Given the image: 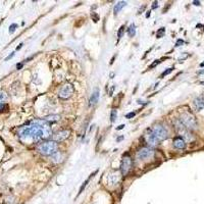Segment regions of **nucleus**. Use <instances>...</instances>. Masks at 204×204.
I'll return each mask as SVG.
<instances>
[{
	"label": "nucleus",
	"instance_id": "f257e3e1",
	"mask_svg": "<svg viewBox=\"0 0 204 204\" xmlns=\"http://www.w3.org/2000/svg\"><path fill=\"white\" fill-rule=\"evenodd\" d=\"M52 134L51 129L44 121H35L32 125L23 127L19 130V137L22 141H35L38 142L47 139Z\"/></svg>",
	"mask_w": 204,
	"mask_h": 204
},
{
	"label": "nucleus",
	"instance_id": "f03ea898",
	"mask_svg": "<svg viewBox=\"0 0 204 204\" xmlns=\"http://www.w3.org/2000/svg\"><path fill=\"white\" fill-rule=\"evenodd\" d=\"M57 149H58V145L55 141H47L38 146V151L41 154L46 156L54 155L55 153H57Z\"/></svg>",
	"mask_w": 204,
	"mask_h": 204
},
{
	"label": "nucleus",
	"instance_id": "7ed1b4c3",
	"mask_svg": "<svg viewBox=\"0 0 204 204\" xmlns=\"http://www.w3.org/2000/svg\"><path fill=\"white\" fill-rule=\"evenodd\" d=\"M180 120H181L182 125L186 129L193 130V129H196V127H197V121L195 120V117H194L192 114H190V113H187V112L183 113L181 115V118H180Z\"/></svg>",
	"mask_w": 204,
	"mask_h": 204
},
{
	"label": "nucleus",
	"instance_id": "20e7f679",
	"mask_svg": "<svg viewBox=\"0 0 204 204\" xmlns=\"http://www.w3.org/2000/svg\"><path fill=\"white\" fill-rule=\"evenodd\" d=\"M151 131L153 132V134L155 135V137L157 138V140L159 142L165 140V139L167 138V130H166V129L161 125H154V127L152 128Z\"/></svg>",
	"mask_w": 204,
	"mask_h": 204
},
{
	"label": "nucleus",
	"instance_id": "39448f33",
	"mask_svg": "<svg viewBox=\"0 0 204 204\" xmlns=\"http://www.w3.org/2000/svg\"><path fill=\"white\" fill-rule=\"evenodd\" d=\"M74 86L71 84H64L63 86H61L60 90L58 92V96L62 99H67L71 95L74 94Z\"/></svg>",
	"mask_w": 204,
	"mask_h": 204
},
{
	"label": "nucleus",
	"instance_id": "423d86ee",
	"mask_svg": "<svg viewBox=\"0 0 204 204\" xmlns=\"http://www.w3.org/2000/svg\"><path fill=\"white\" fill-rule=\"evenodd\" d=\"M153 155H154V151H153L151 148H149V147H143V148H141L140 150L137 152L136 157H137L138 160H146V159L151 158Z\"/></svg>",
	"mask_w": 204,
	"mask_h": 204
},
{
	"label": "nucleus",
	"instance_id": "0eeeda50",
	"mask_svg": "<svg viewBox=\"0 0 204 204\" xmlns=\"http://www.w3.org/2000/svg\"><path fill=\"white\" fill-rule=\"evenodd\" d=\"M132 167V159L130 156H125L122 158V161H121V173L124 176L128 175V172H130V169Z\"/></svg>",
	"mask_w": 204,
	"mask_h": 204
},
{
	"label": "nucleus",
	"instance_id": "6e6552de",
	"mask_svg": "<svg viewBox=\"0 0 204 204\" xmlns=\"http://www.w3.org/2000/svg\"><path fill=\"white\" fill-rule=\"evenodd\" d=\"M145 139H146V142H147L150 146H156L157 144H159V143H160V142L157 140V138L155 137V135L153 134V132H152L151 130L146 133Z\"/></svg>",
	"mask_w": 204,
	"mask_h": 204
},
{
	"label": "nucleus",
	"instance_id": "1a4fd4ad",
	"mask_svg": "<svg viewBox=\"0 0 204 204\" xmlns=\"http://www.w3.org/2000/svg\"><path fill=\"white\" fill-rule=\"evenodd\" d=\"M70 134V130H64V131H60L58 132L57 134H55L53 136V139L55 142H60V141H63L69 137Z\"/></svg>",
	"mask_w": 204,
	"mask_h": 204
},
{
	"label": "nucleus",
	"instance_id": "9d476101",
	"mask_svg": "<svg viewBox=\"0 0 204 204\" xmlns=\"http://www.w3.org/2000/svg\"><path fill=\"white\" fill-rule=\"evenodd\" d=\"M118 182H120V173L112 172V173H109V175L107 176V183L109 184V185H111V186L116 185Z\"/></svg>",
	"mask_w": 204,
	"mask_h": 204
},
{
	"label": "nucleus",
	"instance_id": "9b49d317",
	"mask_svg": "<svg viewBox=\"0 0 204 204\" xmlns=\"http://www.w3.org/2000/svg\"><path fill=\"white\" fill-rule=\"evenodd\" d=\"M193 105H194V107H195V109L197 111L203 109L204 108V97L203 96H199V97L195 98L194 101H193Z\"/></svg>",
	"mask_w": 204,
	"mask_h": 204
},
{
	"label": "nucleus",
	"instance_id": "f8f14e48",
	"mask_svg": "<svg viewBox=\"0 0 204 204\" xmlns=\"http://www.w3.org/2000/svg\"><path fill=\"white\" fill-rule=\"evenodd\" d=\"M173 146H175L176 148L178 149H184L186 146V143H185V140L182 138V137H178L175 139V141H173Z\"/></svg>",
	"mask_w": 204,
	"mask_h": 204
},
{
	"label": "nucleus",
	"instance_id": "ddd939ff",
	"mask_svg": "<svg viewBox=\"0 0 204 204\" xmlns=\"http://www.w3.org/2000/svg\"><path fill=\"white\" fill-rule=\"evenodd\" d=\"M99 90L97 89H95L93 92H92V95H91V98H90V103L92 104V105H94V104H96L97 102H98V100H99Z\"/></svg>",
	"mask_w": 204,
	"mask_h": 204
},
{
	"label": "nucleus",
	"instance_id": "4468645a",
	"mask_svg": "<svg viewBox=\"0 0 204 204\" xmlns=\"http://www.w3.org/2000/svg\"><path fill=\"white\" fill-rule=\"evenodd\" d=\"M125 5H127V2H125V1H120V2H118L117 4L114 6V13H115V14L120 12Z\"/></svg>",
	"mask_w": 204,
	"mask_h": 204
},
{
	"label": "nucleus",
	"instance_id": "2eb2a0df",
	"mask_svg": "<svg viewBox=\"0 0 204 204\" xmlns=\"http://www.w3.org/2000/svg\"><path fill=\"white\" fill-rule=\"evenodd\" d=\"M7 98H8V96H7V93H6L5 91H3V90L0 91V104L4 103V102L7 100Z\"/></svg>",
	"mask_w": 204,
	"mask_h": 204
},
{
	"label": "nucleus",
	"instance_id": "dca6fc26",
	"mask_svg": "<svg viewBox=\"0 0 204 204\" xmlns=\"http://www.w3.org/2000/svg\"><path fill=\"white\" fill-rule=\"evenodd\" d=\"M59 118H60L59 115L55 114V115H49V116H46L44 120H45L46 121H58Z\"/></svg>",
	"mask_w": 204,
	"mask_h": 204
},
{
	"label": "nucleus",
	"instance_id": "f3484780",
	"mask_svg": "<svg viewBox=\"0 0 204 204\" xmlns=\"http://www.w3.org/2000/svg\"><path fill=\"white\" fill-rule=\"evenodd\" d=\"M128 34H129V36H130V37H134L136 35V27H135L134 23L131 25L130 28L128 29Z\"/></svg>",
	"mask_w": 204,
	"mask_h": 204
},
{
	"label": "nucleus",
	"instance_id": "a211bd4d",
	"mask_svg": "<svg viewBox=\"0 0 204 204\" xmlns=\"http://www.w3.org/2000/svg\"><path fill=\"white\" fill-rule=\"evenodd\" d=\"M116 116H117V112L115 109H112L111 110V114H110V121L111 122L115 121V120H116Z\"/></svg>",
	"mask_w": 204,
	"mask_h": 204
},
{
	"label": "nucleus",
	"instance_id": "6ab92c4d",
	"mask_svg": "<svg viewBox=\"0 0 204 204\" xmlns=\"http://www.w3.org/2000/svg\"><path fill=\"white\" fill-rule=\"evenodd\" d=\"M164 34H165V29L160 28L157 31V33H156V36H157V38H161V37L164 36Z\"/></svg>",
	"mask_w": 204,
	"mask_h": 204
},
{
	"label": "nucleus",
	"instance_id": "aec40b11",
	"mask_svg": "<svg viewBox=\"0 0 204 204\" xmlns=\"http://www.w3.org/2000/svg\"><path fill=\"white\" fill-rule=\"evenodd\" d=\"M172 70H173V67H169V69H167L166 70H164V71H163V73L161 74V78H163L164 76H167L168 74H171L172 71Z\"/></svg>",
	"mask_w": 204,
	"mask_h": 204
},
{
	"label": "nucleus",
	"instance_id": "412c9836",
	"mask_svg": "<svg viewBox=\"0 0 204 204\" xmlns=\"http://www.w3.org/2000/svg\"><path fill=\"white\" fill-rule=\"evenodd\" d=\"M124 31H125V26H121V28H120V30H118V32H117V37H118V39H121V38Z\"/></svg>",
	"mask_w": 204,
	"mask_h": 204
},
{
	"label": "nucleus",
	"instance_id": "4be33fe9",
	"mask_svg": "<svg viewBox=\"0 0 204 204\" xmlns=\"http://www.w3.org/2000/svg\"><path fill=\"white\" fill-rule=\"evenodd\" d=\"M16 28H18V25H16V23H12V25H10V27H9V33L12 34L15 31Z\"/></svg>",
	"mask_w": 204,
	"mask_h": 204
},
{
	"label": "nucleus",
	"instance_id": "5701e85b",
	"mask_svg": "<svg viewBox=\"0 0 204 204\" xmlns=\"http://www.w3.org/2000/svg\"><path fill=\"white\" fill-rule=\"evenodd\" d=\"M91 176H92V175L90 176V178H91ZM90 178H89V179H88V180H86V182H85V183L83 184V185H82V187H81V189H80V192H79V194H81L82 192H83V189H85V187H86V185H87V184H88V182H89V181H90Z\"/></svg>",
	"mask_w": 204,
	"mask_h": 204
},
{
	"label": "nucleus",
	"instance_id": "b1692460",
	"mask_svg": "<svg viewBox=\"0 0 204 204\" xmlns=\"http://www.w3.org/2000/svg\"><path fill=\"white\" fill-rule=\"evenodd\" d=\"M182 44H184V41L182 39H179L178 41H176V46H181Z\"/></svg>",
	"mask_w": 204,
	"mask_h": 204
},
{
	"label": "nucleus",
	"instance_id": "393cba45",
	"mask_svg": "<svg viewBox=\"0 0 204 204\" xmlns=\"http://www.w3.org/2000/svg\"><path fill=\"white\" fill-rule=\"evenodd\" d=\"M135 112H130V113L127 114V118H131V117H134L135 116Z\"/></svg>",
	"mask_w": 204,
	"mask_h": 204
},
{
	"label": "nucleus",
	"instance_id": "a878e982",
	"mask_svg": "<svg viewBox=\"0 0 204 204\" xmlns=\"http://www.w3.org/2000/svg\"><path fill=\"white\" fill-rule=\"evenodd\" d=\"M159 62H160V61H159V60H155V62H154V63H152L151 65H150V69H153V67H154V66L156 65V64H158Z\"/></svg>",
	"mask_w": 204,
	"mask_h": 204
},
{
	"label": "nucleus",
	"instance_id": "bb28decb",
	"mask_svg": "<svg viewBox=\"0 0 204 204\" xmlns=\"http://www.w3.org/2000/svg\"><path fill=\"white\" fill-rule=\"evenodd\" d=\"M4 108H6V105L4 104V103H1L0 104V111H3V109Z\"/></svg>",
	"mask_w": 204,
	"mask_h": 204
},
{
	"label": "nucleus",
	"instance_id": "cd10ccee",
	"mask_svg": "<svg viewBox=\"0 0 204 204\" xmlns=\"http://www.w3.org/2000/svg\"><path fill=\"white\" fill-rule=\"evenodd\" d=\"M13 56H14V52H12L11 54H10V55H8V56L5 58V60H8V59H10V58H12Z\"/></svg>",
	"mask_w": 204,
	"mask_h": 204
},
{
	"label": "nucleus",
	"instance_id": "c85d7f7f",
	"mask_svg": "<svg viewBox=\"0 0 204 204\" xmlns=\"http://www.w3.org/2000/svg\"><path fill=\"white\" fill-rule=\"evenodd\" d=\"M157 6H158V2H157V1H155L154 3H153V5H152V8L154 9V8L157 7Z\"/></svg>",
	"mask_w": 204,
	"mask_h": 204
},
{
	"label": "nucleus",
	"instance_id": "c756f323",
	"mask_svg": "<svg viewBox=\"0 0 204 204\" xmlns=\"http://www.w3.org/2000/svg\"><path fill=\"white\" fill-rule=\"evenodd\" d=\"M23 63H19L18 65H16V69H18V70H20V69L23 67Z\"/></svg>",
	"mask_w": 204,
	"mask_h": 204
},
{
	"label": "nucleus",
	"instance_id": "7c9ffc66",
	"mask_svg": "<svg viewBox=\"0 0 204 204\" xmlns=\"http://www.w3.org/2000/svg\"><path fill=\"white\" fill-rule=\"evenodd\" d=\"M23 43H20L18 47H16V50H19V49H20V48H22V47H23Z\"/></svg>",
	"mask_w": 204,
	"mask_h": 204
},
{
	"label": "nucleus",
	"instance_id": "2f4dec72",
	"mask_svg": "<svg viewBox=\"0 0 204 204\" xmlns=\"http://www.w3.org/2000/svg\"><path fill=\"white\" fill-rule=\"evenodd\" d=\"M124 127H125V125H120V127H118V128L116 129V130H121V129H124Z\"/></svg>",
	"mask_w": 204,
	"mask_h": 204
},
{
	"label": "nucleus",
	"instance_id": "473e14b6",
	"mask_svg": "<svg viewBox=\"0 0 204 204\" xmlns=\"http://www.w3.org/2000/svg\"><path fill=\"white\" fill-rule=\"evenodd\" d=\"M194 4H195V5H199L200 2H199V1H194Z\"/></svg>",
	"mask_w": 204,
	"mask_h": 204
},
{
	"label": "nucleus",
	"instance_id": "72a5a7b5",
	"mask_svg": "<svg viewBox=\"0 0 204 204\" xmlns=\"http://www.w3.org/2000/svg\"><path fill=\"white\" fill-rule=\"evenodd\" d=\"M199 74H204V70H200V71H199Z\"/></svg>",
	"mask_w": 204,
	"mask_h": 204
},
{
	"label": "nucleus",
	"instance_id": "f704fd0d",
	"mask_svg": "<svg viewBox=\"0 0 204 204\" xmlns=\"http://www.w3.org/2000/svg\"><path fill=\"white\" fill-rule=\"evenodd\" d=\"M200 65H201V66H204V62H203V63H201Z\"/></svg>",
	"mask_w": 204,
	"mask_h": 204
}]
</instances>
